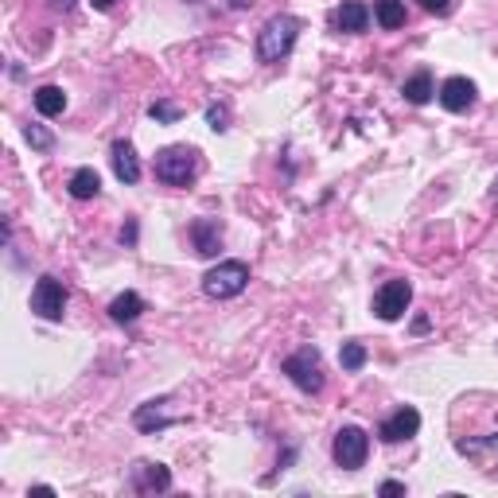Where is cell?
Segmentation results:
<instances>
[{
	"instance_id": "6da1fadb",
	"label": "cell",
	"mask_w": 498,
	"mask_h": 498,
	"mask_svg": "<svg viewBox=\"0 0 498 498\" xmlns=\"http://www.w3.org/2000/svg\"><path fill=\"white\" fill-rule=\"evenodd\" d=\"M152 172L164 187H187V184H195V176H199V152L191 144H167L156 152Z\"/></svg>"
},
{
	"instance_id": "7a4b0ae2",
	"label": "cell",
	"mask_w": 498,
	"mask_h": 498,
	"mask_svg": "<svg viewBox=\"0 0 498 498\" xmlns=\"http://www.w3.org/2000/svg\"><path fill=\"white\" fill-rule=\"evenodd\" d=\"M300 20L296 16H273V20H265V28L257 31V62H281V59H289L292 55V47H296V36H300Z\"/></svg>"
},
{
	"instance_id": "3957f363",
	"label": "cell",
	"mask_w": 498,
	"mask_h": 498,
	"mask_svg": "<svg viewBox=\"0 0 498 498\" xmlns=\"http://www.w3.org/2000/svg\"><path fill=\"white\" fill-rule=\"evenodd\" d=\"M249 284V265L246 261H218L215 269L203 273V292L210 300H234Z\"/></svg>"
},
{
	"instance_id": "277c9868",
	"label": "cell",
	"mask_w": 498,
	"mask_h": 498,
	"mask_svg": "<svg viewBox=\"0 0 498 498\" xmlns=\"http://www.w3.org/2000/svg\"><path fill=\"white\" fill-rule=\"evenodd\" d=\"M281 370L289 374V381L296 389H304V394H320L323 389V358H320L315 347H300L296 355L284 358Z\"/></svg>"
},
{
	"instance_id": "5b68a950",
	"label": "cell",
	"mask_w": 498,
	"mask_h": 498,
	"mask_svg": "<svg viewBox=\"0 0 498 498\" xmlns=\"http://www.w3.org/2000/svg\"><path fill=\"white\" fill-rule=\"evenodd\" d=\"M331 455H335V463L339 468H347V471H358L366 463V455H370V437L358 425H343L335 432V444H331Z\"/></svg>"
},
{
	"instance_id": "8992f818",
	"label": "cell",
	"mask_w": 498,
	"mask_h": 498,
	"mask_svg": "<svg viewBox=\"0 0 498 498\" xmlns=\"http://www.w3.org/2000/svg\"><path fill=\"white\" fill-rule=\"evenodd\" d=\"M67 284L59 277H39L36 289H31V312L39 315V320H62V312H67Z\"/></svg>"
},
{
	"instance_id": "52a82bcc",
	"label": "cell",
	"mask_w": 498,
	"mask_h": 498,
	"mask_svg": "<svg viewBox=\"0 0 498 498\" xmlns=\"http://www.w3.org/2000/svg\"><path fill=\"white\" fill-rule=\"evenodd\" d=\"M409 300H412L409 281H386L374 292V315L378 320H386V323H394V320H401V315L409 312Z\"/></svg>"
},
{
	"instance_id": "ba28073f",
	"label": "cell",
	"mask_w": 498,
	"mask_h": 498,
	"mask_svg": "<svg viewBox=\"0 0 498 498\" xmlns=\"http://www.w3.org/2000/svg\"><path fill=\"white\" fill-rule=\"evenodd\" d=\"M417 432H420V412L412 409V405H401L397 412H389V417L381 420L378 437L386 440V444H401V440L417 437Z\"/></svg>"
},
{
	"instance_id": "9c48e42d",
	"label": "cell",
	"mask_w": 498,
	"mask_h": 498,
	"mask_svg": "<svg viewBox=\"0 0 498 498\" xmlns=\"http://www.w3.org/2000/svg\"><path fill=\"white\" fill-rule=\"evenodd\" d=\"M172 486V471L164 463H152V460H141L133 468V491L136 494H164Z\"/></svg>"
},
{
	"instance_id": "30bf717a",
	"label": "cell",
	"mask_w": 498,
	"mask_h": 498,
	"mask_svg": "<svg viewBox=\"0 0 498 498\" xmlns=\"http://www.w3.org/2000/svg\"><path fill=\"white\" fill-rule=\"evenodd\" d=\"M440 105L448 113H468L475 105V82L463 78V74H455V78H448L440 86Z\"/></svg>"
},
{
	"instance_id": "8fae6325",
	"label": "cell",
	"mask_w": 498,
	"mask_h": 498,
	"mask_svg": "<svg viewBox=\"0 0 498 498\" xmlns=\"http://www.w3.org/2000/svg\"><path fill=\"white\" fill-rule=\"evenodd\" d=\"M164 405H167V397H160V401H144V405L136 409L133 425L141 429V432H160V429H167V425H176V420H184L179 412H167Z\"/></svg>"
},
{
	"instance_id": "7c38bea8",
	"label": "cell",
	"mask_w": 498,
	"mask_h": 498,
	"mask_svg": "<svg viewBox=\"0 0 498 498\" xmlns=\"http://www.w3.org/2000/svg\"><path fill=\"white\" fill-rule=\"evenodd\" d=\"M191 241L199 257H215L222 249V222L218 218H195L191 222Z\"/></svg>"
},
{
	"instance_id": "4fadbf2b",
	"label": "cell",
	"mask_w": 498,
	"mask_h": 498,
	"mask_svg": "<svg viewBox=\"0 0 498 498\" xmlns=\"http://www.w3.org/2000/svg\"><path fill=\"white\" fill-rule=\"evenodd\" d=\"M110 160H113V176H118L121 184H136V179H141V160H136V148L129 141H113Z\"/></svg>"
},
{
	"instance_id": "5bb4252c",
	"label": "cell",
	"mask_w": 498,
	"mask_h": 498,
	"mask_svg": "<svg viewBox=\"0 0 498 498\" xmlns=\"http://www.w3.org/2000/svg\"><path fill=\"white\" fill-rule=\"evenodd\" d=\"M335 24H339V31H351V36H358V31L370 28V8L363 4V0H347V4L335 12Z\"/></svg>"
},
{
	"instance_id": "9a60e30c",
	"label": "cell",
	"mask_w": 498,
	"mask_h": 498,
	"mask_svg": "<svg viewBox=\"0 0 498 498\" xmlns=\"http://www.w3.org/2000/svg\"><path fill=\"white\" fill-rule=\"evenodd\" d=\"M70 199H78V203H86V199H98V191H102V176L94 172V167H78V172L70 176Z\"/></svg>"
},
{
	"instance_id": "2e32d148",
	"label": "cell",
	"mask_w": 498,
	"mask_h": 498,
	"mask_svg": "<svg viewBox=\"0 0 498 498\" xmlns=\"http://www.w3.org/2000/svg\"><path fill=\"white\" fill-rule=\"evenodd\" d=\"M31 102H36L39 118H59V113L67 110V94H62V86H39L36 94H31Z\"/></svg>"
},
{
	"instance_id": "e0dca14e",
	"label": "cell",
	"mask_w": 498,
	"mask_h": 498,
	"mask_svg": "<svg viewBox=\"0 0 498 498\" xmlns=\"http://www.w3.org/2000/svg\"><path fill=\"white\" fill-rule=\"evenodd\" d=\"M432 94H437V86H432V74L429 70H417L412 78H405V86H401V98H405L409 105H425Z\"/></svg>"
},
{
	"instance_id": "ac0fdd59",
	"label": "cell",
	"mask_w": 498,
	"mask_h": 498,
	"mask_svg": "<svg viewBox=\"0 0 498 498\" xmlns=\"http://www.w3.org/2000/svg\"><path fill=\"white\" fill-rule=\"evenodd\" d=\"M141 312H144V300H141L136 292H121L118 300L110 304V320H113V323H133Z\"/></svg>"
},
{
	"instance_id": "d6986e66",
	"label": "cell",
	"mask_w": 498,
	"mask_h": 498,
	"mask_svg": "<svg viewBox=\"0 0 498 498\" xmlns=\"http://www.w3.org/2000/svg\"><path fill=\"white\" fill-rule=\"evenodd\" d=\"M374 20H378V28L397 31L401 24H405V0H378V4H374Z\"/></svg>"
},
{
	"instance_id": "ffe728a7",
	"label": "cell",
	"mask_w": 498,
	"mask_h": 498,
	"mask_svg": "<svg viewBox=\"0 0 498 498\" xmlns=\"http://www.w3.org/2000/svg\"><path fill=\"white\" fill-rule=\"evenodd\" d=\"M339 363H343V370H351V374H355V370H363L366 366V347L355 343V339H351V343H343V351H339Z\"/></svg>"
},
{
	"instance_id": "44dd1931",
	"label": "cell",
	"mask_w": 498,
	"mask_h": 498,
	"mask_svg": "<svg viewBox=\"0 0 498 498\" xmlns=\"http://www.w3.org/2000/svg\"><path fill=\"white\" fill-rule=\"evenodd\" d=\"M148 118L164 121V125H176L179 118H184V110H179L176 102H152V105H148Z\"/></svg>"
},
{
	"instance_id": "7402d4cb",
	"label": "cell",
	"mask_w": 498,
	"mask_h": 498,
	"mask_svg": "<svg viewBox=\"0 0 498 498\" xmlns=\"http://www.w3.org/2000/svg\"><path fill=\"white\" fill-rule=\"evenodd\" d=\"M24 136H28V144L36 148V152H51V148H55V136H51L44 125H28Z\"/></svg>"
},
{
	"instance_id": "603a6c76",
	"label": "cell",
	"mask_w": 498,
	"mask_h": 498,
	"mask_svg": "<svg viewBox=\"0 0 498 498\" xmlns=\"http://www.w3.org/2000/svg\"><path fill=\"white\" fill-rule=\"evenodd\" d=\"M207 125L215 133H226L230 129V110L226 105H207Z\"/></svg>"
},
{
	"instance_id": "cb8c5ba5",
	"label": "cell",
	"mask_w": 498,
	"mask_h": 498,
	"mask_svg": "<svg viewBox=\"0 0 498 498\" xmlns=\"http://www.w3.org/2000/svg\"><path fill=\"white\" fill-rule=\"evenodd\" d=\"M455 448H460L463 455H475L479 448H498V437H486V440H460Z\"/></svg>"
},
{
	"instance_id": "d4e9b609",
	"label": "cell",
	"mask_w": 498,
	"mask_h": 498,
	"mask_svg": "<svg viewBox=\"0 0 498 498\" xmlns=\"http://www.w3.org/2000/svg\"><path fill=\"white\" fill-rule=\"evenodd\" d=\"M425 12H432V16H448L452 8H455V0H417Z\"/></svg>"
},
{
	"instance_id": "484cf974",
	"label": "cell",
	"mask_w": 498,
	"mask_h": 498,
	"mask_svg": "<svg viewBox=\"0 0 498 498\" xmlns=\"http://www.w3.org/2000/svg\"><path fill=\"white\" fill-rule=\"evenodd\" d=\"M136 234H141V230H136V218H129V222L121 226V241L133 249V246H136Z\"/></svg>"
},
{
	"instance_id": "4316f807",
	"label": "cell",
	"mask_w": 498,
	"mask_h": 498,
	"mask_svg": "<svg viewBox=\"0 0 498 498\" xmlns=\"http://www.w3.org/2000/svg\"><path fill=\"white\" fill-rule=\"evenodd\" d=\"M378 494H405V483H394V479H386L378 486Z\"/></svg>"
},
{
	"instance_id": "83f0119b",
	"label": "cell",
	"mask_w": 498,
	"mask_h": 498,
	"mask_svg": "<svg viewBox=\"0 0 498 498\" xmlns=\"http://www.w3.org/2000/svg\"><path fill=\"white\" fill-rule=\"evenodd\" d=\"M90 4H94V12H113L121 0H90Z\"/></svg>"
},
{
	"instance_id": "f1b7e54d",
	"label": "cell",
	"mask_w": 498,
	"mask_h": 498,
	"mask_svg": "<svg viewBox=\"0 0 498 498\" xmlns=\"http://www.w3.org/2000/svg\"><path fill=\"white\" fill-rule=\"evenodd\" d=\"M222 4H226V8H230V12H241V8H249V4H253V0H222Z\"/></svg>"
},
{
	"instance_id": "f546056e",
	"label": "cell",
	"mask_w": 498,
	"mask_h": 498,
	"mask_svg": "<svg viewBox=\"0 0 498 498\" xmlns=\"http://www.w3.org/2000/svg\"><path fill=\"white\" fill-rule=\"evenodd\" d=\"M412 331L425 335V331H429V315H417V320H412Z\"/></svg>"
},
{
	"instance_id": "4dcf8cb0",
	"label": "cell",
	"mask_w": 498,
	"mask_h": 498,
	"mask_svg": "<svg viewBox=\"0 0 498 498\" xmlns=\"http://www.w3.org/2000/svg\"><path fill=\"white\" fill-rule=\"evenodd\" d=\"M74 4H78V0H51V8H59V12H70Z\"/></svg>"
}]
</instances>
